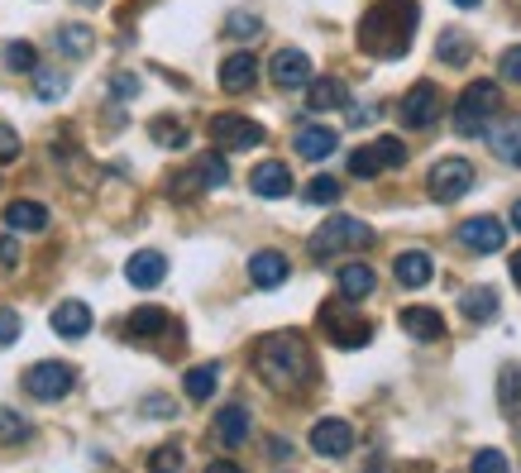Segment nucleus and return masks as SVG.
Wrapping results in <instances>:
<instances>
[{
    "label": "nucleus",
    "mask_w": 521,
    "mask_h": 473,
    "mask_svg": "<svg viewBox=\"0 0 521 473\" xmlns=\"http://www.w3.org/2000/svg\"><path fill=\"white\" fill-rule=\"evenodd\" d=\"M254 368L259 378L273 392H292L311 378V354H306V340L297 330H278V335H263L254 344Z\"/></svg>",
    "instance_id": "obj_1"
},
{
    "label": "nucleus",
    "mask_w": 521,
    "mask_h": 473,
    "mask_svg": "<svg viewBox=\"0 0 521 473\" xmlns=\"http://www.w3.org/2000/svg\"><path fill=\"white\" fill-rule=\"evenodd\" d=\"M512 282H517V287H521V249H517V254H512Z\"/></svg>",
    "instance_id": "obj_49"
},
{
    "label": "nucleus",
    "mask_w": 521,
    "mask_h": 473,
    "mask_svg": "<svg viewBox=\"0 0 521 473\" xmlns=\"http://www.w3.org/2000/svg\"><path fill=\"white\" fill-rule=\"evenodd\" d=\"M20 158V134L15 125H0V163H15Z\"/></svg>",
    "instance_id": "obj_42"
},
{
    "label": "nucleus",
    "mask_w": 521,
    "mask_h": 473,
    "mask_svg": "<svg viewBox=\"0 0 521 473\" xmlns=\"http://www.w3.org/2000/svg\"><path fill=\"white\" fill-rule=\"evenodd\" d=\"M498 407L507 416H521V364H507L498 373Z\"/></svg>",
    "instance_id": "obj_31"
},
{
    "label": "nucleus",
    "mask_w": 521,
    "mask_h": 473,
    "mask_svg": "<svg viewBox=\"0 0 521 473\" xmlns=\"http://www.w3.org/2000/svg\"><path fill=\"white\" fill-rule=\"evenodd\" d=\"M144 416H173V402H163V397H144Z\"/></svg>",
    "instance_id": "obj_47"
},
{
    "label": "nucleus",
    "mask_w": 521,
    "mask_h": 473,
    "mask_svg": "<svg viewBox=\"0 0 521 473\" xmlns=\"http://www.w3.org/2000/svg\"><path fill=\"white\" fill-rule=\"evenodd\" d=\"M125 278H130L134 287H144V292H149V287H158V282L168 278V258L158 254V249H139V254L125 263Z\"/></svg>",
    "instance_id": "obj_16"
},
{
    "label": "nucleus",
    "mask_w": 521,
    "mask_h": 473,
    "mask_svg": "<svg viewBox=\"0 0 521 473\" xmlns=\"http://www.w3.org/2000/svg\"><path fill=\"white\" fill-rule=\"evenodd\" d=\"M335 129H326V125H306V129H297V153L302 158H311V163H326L330 153H335Z\"/></svg>",
    "instance_id": "obj_24"
},
{
    "label": "nucleus",
    "mask_w": 521,
    "mask_h": 473,
    "mask_svg": "<svg viewBox=\"0 0 521 473\" xmlns=\"http://www.w3.org/2000/svg\"><path fill=\"white\" fill-rule=\"evenodd\" d=\"M259 82V63H254V53H230L225 63H220V86L225 91H249V86Z\"/></svg>",
    "instance_id": "obj_18"
},
{
    "label": "nucleus",
    "mask_w": 521,
    "mask_h": 473,
    "mask_svg": "<svg viewBox=\"0 0 521 473\" xmlns=\"http://www.w3.org/2000/svg\"><path fill=\"white\" fill-rule=\"evenodd\" d=\"M149 473H182V450L177 445H163V450L149 454Z\"/></svg>",
    "instance_id": "obj_38"
},
{
    "label": "nucleus",
    "mask_w": 521,
    "mask_h": 473,
    "mask_svg": "<svg viewBox=\"0 0 521 473\" xmlns=\"http://www.w3.org/2000/svg\"><path fill=\"white\" fill-rule=\"evenodd\" d=\"M498 106H502V86L498 82L464 86V96H459V106H455V129L459 134H478L488 115H498Z\"/></svg>",
    "instance_id": "obj_4"
},
{
    "label": "nucleus",
    "mask_w": 521,
    "mask_h": 473,
    "mask_svg": "<svg viewBox=\"0 0 521 473\" xmlns=\"http://www.w3.org/2000/svg\"><path fill=\"white\" fill-rule=\"evenodd\" d=\"M220 383V368L216 364H201V368H187V378H182V392L192 397V402H206Z\"/></svg>",
    "instance_id": "obj_32"
},
{
    "label": "nucleus",
    "mask_w": 521,
    "mask_h": 473,
    "mask_svg": "<svg viewBox=\"0 0 521 473\" xmlns=\"http://www.w3.org/2000/svg\"><path fill=\"white\" fill-rule=\"evenodd\" d=\"M306 201H311V206L340 201V182H335V177H311V182H306Z\"/></svg>",
    "instance_id": "obj_37"
},
{
    "label": "nucleus",
    "mask_w": 521,
    "mask_h": 473,
    "mask_svg": "<svg viewBox=\"0 0 521 473\" xmlns=\"http://www.w3.org/2000/svg\"><path fill=\"white\" fill-rule=\"evenodd\" d=\"M91 43H96V34H91L87 24H63L58 29V48H63L67 58H87Z\"/></svg>",
    "instance_id": "obj_33"
},
{
    "label": "nucleus",
    "mask_w": 521,
    "mask_h": 473,
    "mask_svg": "<svg viewBox=\"0 0 521 473\" xmlns=\"http://www.w3.org/2000/svg\"><path fill=\"white\" fill-rule=\"evenodd\" d=\"M77 5H101V0H77Z\"/></svg>",
    "instance_id": "obj_52"
},
{
    "label": "nucleus",
    "mask_w": 521,
    "mask_h": 473,
    "mask_svg": "<svg viewBox=\"0 0 521 473\" xmlns=\"http://www.w3.org/2000/svg\"><path fill=\"white\" fill-rule=\"evenodd\" d=\"M268 72H273V86L297 91V86L311 82V58H306L302 48H278V53H273V63H268Z\"/></svg>",
    "instance_id": "obj_14"
},
{
    "label": "nucleus",
    "mask_w": 521,
    "mask_h": 473,
    "mask_svg": "<svg viewBox=\"0 0 521 473\" xmlns=\"http://www.w3.org/2000/svg\"><path fill=\"white\" fill-rule=\"evenodd\" d=\"M249 187H254V196L278 201V196L292 192V168L287 163H259V168L249 172Z\"/></svg>",
    "instance_id": "obj_17"
},
{
    "label": "nucleus",
    "mask_w": 521,
    "mask_h": 473,
    "mask_svg": "<svg viewBox=\"0 0 521 473\" xmlns=\"http://www.w3.org/2000/svg\"><path fill=\"white\" fill-rule=\"evenodd\" d=\"M392 273H397V282H402V287H426V282L435 278V263H431V254L407 249V254L392 258Z\"/></svg>",
    "instance_id": "obj_20"
},
{
    "label": "nucleus",
    "mask_w": 521,
    "mask_h": 473,
    "mask_svg": "<svg viewBox=\"0 0 521 473\" xmlns=\"http://www.w3.org/2000/svg\"><path fill=\"white\" fill-rule=\"evenodd\" d=\"M512 225H517V230H521V196H517V201H512Z\"/></svg>",
    "instance_id": "obj_50"
},
{
    "label": "nucleus",
    "mask_w": 521,
    "mask_h": 473,
    "mask_svg": "<svg viewBox=\"0 0 521 473\" xmlns=\"http://www.w3.org/2000/svg\"><path fill=\"white\" fill-rule=\"evenodd\" d=\"M469 53H474V48H469V34H459V29H445V34H440V58L450 67H464Z\"/></svg>",
    "instance_id": "obj_34"
},
{
    "label": "nucleus",
    "mask_w": 521,
    "mask_h": 473,
    "mask_svg": "<svg viewBox=\"0 0 521 473\" xmlns=\"http://www.w3.org/2000/svg\"><path fill=\"white\" fill-rule=\"evenodd\" d=\"M0 58H5V67H10V72H34V67H39V53H34V43H24V39L5 43V53H0Z\"/></svg>",
    "instance_id": "obj_35"
},
{
    "label": "nucleus",
    "mask_w": 521,
    "mask_h": 473,
    "mask_svg": "<svg viewBox=\"0 0 521 473\" xmlns=\"http://www.w3.org/2000/svg\"><path fill=\"white\" fill-rule=\"evenodd\" d=\"M459 306H464V316L474 325H483L498 316V292H493V287H469V292L459 297Z\"/></svg>",
    "instance_id": "obj_29"
},
{
    "label": "nucleus",
    "mask_w": 521,
    "mask_h": 473,
    "mask_svg": "<svg viewBox=\"0 0 521 473\" xmlns=\"http://www.w3.org/2000/svg\"><path fill=\"white\" fill-rule=\"evenodd\" d=\"M349 101L345 82H335V77H321V82H306V106L316 110V115H326V110H340Z\"/></svg>",
    "instance_id": "obj_26"
},
{
    "label": "nucleus",
    "mask_w": 521,
    "mask_h": 473,
    "mask_svg": "<svg viewBox=\"0 0 521 473\" xmlns=\"http://www.w3.org/2000/svg\"><path fill=\"white\" fill-rule=\"evenodd\" d=\"M230 182V163L225 153H201L192 168L173 182V196H192V192H211V187H225Z\"/></svg>",
    "instance_id": "obj_7"
},
{
    "label": "nucleus",
    "mask_w": 521,
    "mask_h": 473,
    "mask_svg": "<svg viewBox=\"0 0 521 473\" xmlns=\"http://www.w3.org/2000/svg\"><path fill=\"white\" fill-rule=\"evenodd\" d=\"M20 330H24L20 311H10V306H0V344H15V340H20Z\"/></svg>",
    "instance_id": "obj_40"
},
{
    "label": "nucleus",
    "mask_w": 521,
    "mask_h": 473,
    "mask_svg": "<svg viewBox=\"0 0 521 473\" xmlns=\"http://www.w3.org/2000/svg\"><path fill=\"white\" fill-rule=\"evenodd\" d=\"M206 473H244V469H239V464H230V459H216Z\"/></svg>",
    "instance_id": "obj_48"
},
{
    "label": "nucleus",
    "mask_w": 521,
    "mask_h": 473,
    "mask_svg": "<svg viewBox=\"0 0 521 473\" xmlns=\"http://www.w3.org/2000/svg\"><path fill=\"white\" fill-rule=\"evenodd\" d=\"M287 273H292V268H287V254H278V249H259V254L249 258V282L263 287V292L283 287Z\"/></svg>",
    "instance_id": "obj_15"
},
{
    "label": "nucleus",
    "mask_w": 521,
    "mask_h": 473,
    "mask_svg": "<svg viewBox=\"0 0 521 473\" xmlns=\"http://www.w3.org/2000/svg\"><path fill=\"white\" fill-rule=\"evenodd\" d=\"M163 330H168V311H158V306H139V311H130V321H125V335L130 340H153Z\"/></svg>",
    "instance_id": "obj_28"
},
{
    "label": "nucleus",
    "mask_w": 521,
    "mask_h": 473,
    "mask_svg": "<svg viewBox=\"0 0 521 473\" xmlns=\"http://www.w3.org/2000/svg\"><path fill=\"white\" fill-rule=\"evenodd\" d=\"M72 383H77V373L67 364H58V359H44V364H34L24 373V392L34 402H63L67 392H72Z\"/></svg>",
    "instance_id": "obj_5"
},
{
    "label": "nucleus",
    "mask_w": 521,
    "mask_h": 473,
    "mask_svg": "<svg viewBox=\"0 0 521 473\" xmlns=\"http://www.w3.org/2000/svg\"><path fill=\"white\" fill-rule=\"evenodd\" d=\"M15 263H20V239L0 235V268H15Z\"/></svg>",
    "instance_id": "obj_46"
},
{
    "label": "nucleus",
    "mask_w": 521,
    "mask_h": 473,
    "mask_svg": "<svg viewBox=\"0 0 521 473\" xmlns=\"http://www.w3.org/2000/svg\"><path fill=\"white\" fill-rule=\"evenodd\" d=\"M0 440H5V445H24V440H29V421H24L20 411L0 407Z\"/></svg>",
    "instance_id": "obj_36"
},
{
    "label": "nucleus",
    "mask_w": 521,
    "mask_h": 473,
    "mask_svg": "<svg viewBox=\"0 0 521 473\" xmlns=\"http://www.w3.org/2000/svg\"><path fill=\"white\" fill-rule=\"evenodd\" d=\"M407 163V149H402V139H392V134H383V139H373L369 149H354L349 153V172L354 177H378L383 168H402Z\"/></svg>",
    "instance_id": "obj_6"
},
{
    "label": "nucleus",
    "mask_w": 521,
    "mask_h": 473,
    "mask_svg": "<svg viewBox=\"0 0 521 473\" xmlns=\"http://www.w3.org/2000/svg\"><path fill=\"white\" fill-rule=\"evenodd\" d=\"M53 330H58L63 340H82L91 330V306L87 301H63V306L53 311Z\"/></svg>",
    "instance_id": "obj_23"
},
{
    "label": "nucleus",
    "mask_w": 521,
    "mask_h": 473,
    "mask_svg": "<svg viewBox=\"0 0 521 473\" xmlns=\"http://www.w3.org/2000/svg\"><path fill=\"white\" fill-rule=\"evenodd\" d=\"M455 5H464V10H478V5H483V0H455Z\"/></svg>",
    "instance_id": "obj_51"
},
{
    "label": "nucleus",
    "mask_w": 521,
    "mask_h": 473,
    "mask_svg": "<svg viewBox=\"0 0 521 473\" xmlns=\"http://www.w3.org/2000/svg\"><path fill=\"white\" fill-rule=\"evenodd\" d=\"M488 144L502 163H517L521 168V120H502V125L488 129Z\"/></svg>",
    "instance_id": "obj_27"
},
{
    "label": "nucleus",
    "mask_w": 521,
    "mask_h": 473,
    "mask_svg": "<svg viewBox=\"0 0 521 473\" xmlns=\"http://www.w3.org/2000/svg\"><path fill=\"white\" fill-rule=\"evenodd\" d=\"M211 139L220 144V153L259 149V144H263V125H254L249 115H216V120H211Z\"/></svg>",
    "instance_id": "obj_9"
},
{
    "label": "nucleus",
    "mask_w": 521,
    "mask_h": 473,
    "mask_svg": "<svg viewBox=\"0 0 521 473\" xmlns=\"http://www.w3.org/2000/svg\"><path fill=\"white\" fill-rule=\"evenodd\" d=\"M110 96H115V101H134V96H139V77H134V72H115V77H110Z\"/></svg>",
    "instance_id": "obj_39"
},
{
    "label": "nucleus",
    "mask_w": 521,
    "mask_h": 473,
    "mask_svg": "<svg viewBox=\"0 0 521 473\" xmlns=\"http://www.w3.org/2000/svg\"><path fill=\"white\" fill-rule=\"evenodd\" d=\"M216 440L225 445V450L244 445V440H249V411L244 407H220L216 411Z\"/></svg>",
    "instance_id": "obj_25"
},
{
    "label": "nucleus",
    "mask_w": 521,
    "mask_h": 473,
    "mask_svg": "<svg viewBox=\"0 0 521 473\" xmlns=\"http://www.w3.org/2000/svg\"><path fill=\"white\" fill-rule=\"evenodd\" d=\"M5 225L20 230V235H39V230H48V206L44 201H10L5 206Z\"/></svg>",
    "instance_id": "obj_21"
},
{
    "label": "nucleus",
    "mask_w": 521,
    "mask_h": 473,
    "mask_svg": "<svg viewBox=\"0 0 521 473\" xmlns=\"http://www.w3.org/2000/svg\"><path fill=\"white\" fill-rule=\"evenodd\" d=\"M502 239H507V230H502V220H493V215H474V220L459 225V244L474 249V254H498Z\"/></svg>",
    "instance_id": "obj_13"
},
{
    "label": "nucleus",
    "mask_w": 521,
    "mask_h": 473,
    "mask_svg": "<svg viewBox=\"0 0 521 473\" xmlns=\"http://www.w3.org/2000/svg\"><path fill=\"white\" fill-rule=\"evenodd\" d=\"M435 115H440V91L431 82H416L407 96H402V125L412 129H431Z\"/></svg>",
    "instance_id": "obj_12"
},
{
    "label": "nucleus",
    "mask_w": 521,
    "mask_h": 473,
    "mask_svg": "<svg viewBox=\"0 0 521 473\" xmlns=\"http://www.w3.org/2000/svg\"><path fill=\"white\" fill-rule=\"evenodd\" d=\"M469 469H474V473H507V459H502L498 450H478Z\"/></svg>",
    "instance_id": "obj_41"
},
{
    "label": "nucleus",
    "mask_w": 521,
    "mask_h": 473,
    "mask_svg": "<svg viewBox=\"0 0 521 473\" xmlns=\"http://www.w3.org/2000/svg\"><path fill=\"white\" fill-rule=\"evenodd\" d=\"M225 29L239 34V39H244V34H259V15H244V10H235V15L225 20Z\"/></svg>",
    "instance_id": "obj_44"
},
{
    "label": "nucleus",
    "mask_w": 521,
    "mask_h": 473,
    "mask_svg": "<svg viewBox=\"0 0 521 473\" xmlns=\"http://www.w3.org/2000/svg\"><path fill=\"white\" fill-rule=\"evenodd\" d=\"M373 244V230L354 215H330L326 225L311 235V254L316 258H335V254H349V249H369Z\"/></svg>",
    "instance_id": "obj_3"
},
{
    "label": "nucleus",
    "mask_w": 521,
    "mask_h": 473,
    "mask_svg": "<svg viewBox=\"0 0 521 473\" xmlns=\"http://www.w3.org/2000/svg\"><path fill=\"white\" fill-rule=\"evenodd\" d=\"M397 321H402V330H407L412 340H440V335H445V316H440L435 306H407Z\"/></svg>",
    "instance_id": "obj_19"
},
{
    "label": "nucleus",
    "mask_w": 521,
    "mask_h": 473,
    "mask_svg": "<svg viewBox=\"0 0 521 473\" xmlns=\"http://www.w3.org/2000/svg\"><path fill=\"white\" fill-rule=\"evenodd\" d=\"M63 91H67V82L58 72H39V101H58Z\"/></svg>",
    "instance_id": "obj_43"
},
{
    "label": "nucleus",
    "mask_w": 521,
    "mask_h": 473,
    "mask_svg": "<svg viewBox=\"0 0 521 473\" xmlns=\"http://www.w3.org/2000/svg\"><path fill=\"white\" fill-rule=\"evenodd\" d=\"M335 287H340V297L345 301H364L373 287H378V273H373L369 263H345L340 278H335Z\"/></svg>",
    "instance_id": "obj_22"
},
{
    "label": "nucleus",
    "mask_w": 521,
    "mask_h": 473,
    "mask_svg": "<svg viewBox=\"0 0 521 473\" xmlns=\"http://www.w3.org/2000/svg\"><path fill=\"white\" fill-rule=\"evenodd\" d=\"M426 187H431L435 201H459V196L474 187V163L469 158H440L426 177Z\"/></svg>",
    "instance_id": "obj_8"
},
{
    "label": "nucleus",
    "mask_w": 521,
    "mask_h": 473,
    "mask_svg": "<svg viewBox=\"0 0 521 473\" xmlns=\"http://www.w3.org/2000/svg\"><path fill=\"white\" fill-rule=\"evenodd\" d=\"M321 325H326V335L340 349H364L373 340V325L364 316H354V311H340V306H326L321 311Z\"/></svg>",
    "instance_id": "obj_10"
},
{
    "label": "nucleus",
    "mask_w": 521,
    "mask_h": 473,
    "mask_svg": "<svg viewBox=\"0 0 521 473\" xmlns=\"http://www.w3.org/2000/svg\"><path fill=\"white\" fill-rule=\"evenodd\" d=\"M502 77L521 86V43H517V48H507V53H502Z\"/></svg>",
    "instance_id": "obj_45"
},
{
    "label": "nucleus",
    "mask_w": 521,
    "mask_h": 473,
    "mask_svg": "<svg viewBox=\"0 0 521 473\" xmlns=\"http://www.w3.org/2000/svg\"><path fill=\"white\" fill-rule=\"evenodd\" d=\"M311 450L326 454V459H345L354 450V426L340 421V416H326V421H316L311 426Z\"/></svg>",
    "instance_id": "obj_11"
},
{
    "label": "nucleus",
    "mask_w": 521,
    "mask_h": 473,
    "mask_svg": "<svg viewBox=\"0 0 521 473\" xmlns=\"http://www.w3.org/2000/svg\"><path fill=\"white\" fill-rule=\"evenodd\" d=\"M416 20H421L416 0H378L359 24V43L378 58H402L416 34Z\"/></svg>",
    "instance_id": "obj_2"
},
{
    "label": "nucleus",
    "mask_w": 521,
    "mask_h": 473,
    "mask_svg": "<svg viewBox=\"0 0 521 473\" xmlns=\"http://www.w3.org/2000/svg\"><path fill=\"white\" fill-rule=\"evenodd\" d=\"M149 139L158 144V149H187V139H192V134H187L182 120H173V115H158V120L149 125Z\"/></svg>",
    "instance_id": "obj_30"
}]
</instances>
